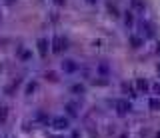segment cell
I'll list each match as a JSON object with an SVG mask.
<instances>
[{
	"label": "cell",
	"mask_w": 160,
	"mask_h": 138,
	"mask_svg": "<svg viewBox=\"0 0 160 138\" xmlns=\"http://www.w3.org/2000/svg\"><path fill=\"white\" fill-rule=\"evenodd\" d=\"M38 52H40V56H42V58H44L46 54H48V42H46L44 38H40V40H38Z\"/></svg>",
	"instance_id": "3"
},
{
	"label": "cell",
	"mask_w": 160,
	"mask_h": 138,
	"mask_svg": "<svg viewBox=\"0 0 160 138\" xmlns=\"http://www.w3.org/2000/svg\"><path fill=\"white\" fill-rule=\"evenodd\" d=\"M116 108H118L120 114H126L130 110V102L128 100H116Z\"/></svg>",
	"instance_id": "2"
},
{
	"label": "cell",
	"mask_w": 160,
	"mask_h": 138,
	"mask_svg": "<svg viewBox=\"0 0 160 138\" xmlns=\"http://www.w3.org/2000/svg\"><path fill=\"white\" fill-rule=\"evenodd\" d=\"M54 4H56V6H64L66 0H54Z\"/></svg>",
	"instance_id": "17"
},
{
	"label": "cell",
	"mask_w": 160,
	"mask_h": 138,
	"mask_svg": "<svg viewBox=\"0 0 160 138\" xmlns=\"http://www.w3.org/2000/svg\"><path fill=\"white\" fill-rule=\"evenodd\" d=\"M46 78H50L52 82H56V74H54V72H48V74H46Z\"/></svg>",
	"instance_id": "16"
},
{
	"label": "cell",
	"mask_w": 160,
	"mask_h": 138,
	"mask_svg": "<svg viewBox=\"0 0 160 138\" xmlns=\"http://www.w3.org/2000/svg\"><path fill=\"white\" fill-rule=\"evenodd\" d=\"M136 88H138V92H146V90H148V82H146L144 78H138V80H136Z\"/></svg>",
	"instance_id": "5"
},
{
	"label": "cell",
	"mask_w": 160,
	"mask_h": 138,
	"mask_svg": "<svg viewBox=\"0 0 160 138\" xmlns=\"http://www.w3.org/2000/svg\"><path fill=\"white\" fill-rule=\"evenodd\" d=\"M86 2H90V4H94V2H96V0H86Z\"/></svg>",
	"instance_id": "20"
},
{
	"label": "cell",
	"mask_w": 160,
	"mask_h": 138,
	"mask_svg": "<svg viewBox=\"0 0 160 138\" xmlns=\"http://www.w3.org/2000/svg\"><path fill=\"white\" fill-rule=\"evenodd\" d=\"M54 126H56L58 130H64V128H68V120L66 118H54Z\"/></svg>",
	"instance_id": "4"
},
{
	"label": "cell",
	"mask_w": 160,
	"mask_h": 138,
	"mask_svg": "<svg viewBox=\"0 0 160 138\" xmlns=\"http://www.w3.org/2000/svg\"><path fill=\"white\" fill-rule=\"evenodd\" d=\"M30 58V52H22V60H28Z\"/></svg>",
	"instance_id": "18"
},
{
	"label": "cell",
	"mask_w": 160,
	"mask_h": 138,
	"mask_svg": "<svg viewBox=\"0 0 160 138\" xmlns=\"http://www.w3.org/2000/svg\"><path fill=\"white\" fill-rule=\"evenodd\" d=\"M72 92H74V94H82V92H84V86H82V84H74V86H72Z\"/></svg>",
	"instance_id": "12"
},
{
	"label": "cell",
	"mask_w": 160,
	"mask_h": 138,
	"mask_svg": "<svg viewBox=\"0 0 160 138\" xmlns=\"http://www.w3.org/2000/svg\"><path fill=\"white\" fill-rule=\"evenodd\" d=\"M156 138H160V132H158V134H156Z\"/></svg>",
	"instance_id": "21"
},
{
	"label": "cell",
	"mask_w": 160,
	"mask_h": 138,
	"mask_svg": "<svg viewBox=\"0 0 160 138\" xmlns=\"http://www.w3.org/2000/svg\"><path fill=\"white\" fill-rule=\"evenodd\" d=\"M108 10H110V14H112V16H118V10H116V6L108 4Z\"/></svg>",
	"instance_id": "15"
},
{
	"label": "cell",
	"mask_w": 160,
	"mask_h": 138,
	"mask_svg": "<svg viewBox=\"0 0 160 138\" xmlns=\"http://www.w3.org/2000/svg\"><path fill=\"white\" fill-rule=\"evenodd\" d=\"M62 68L68 70V72H72V70H76V64H74V62H70V60H66L64 64H62Z\"/></svg>",
	"instance_id": "6"
},
{
	"label": "cell",
	"mask_w": 160,
	"mask_h": 138,
	"mask_svg": "<svg viewBox=\"0 0 160 138\" xmlns=\"http://www.w3.org/2000/svg\"><path fill=\"white\" fill-rule=\"evenodd\" d=\"M36 88H38V84L36 82H28V86H26V94H32Z\"/></svg>",
	"instance_id": "9"
},
{
	"label": "cell",
	"mask_w": 160,
	"mask_h": 138,
	"mask_svg": "<svg viewBox=\"0 0 160 138\" xmlns=\"http://www.w3.org/2000/svg\"><path fill=\"white\" fill-rule=\"evenodd\" d=\"M140 44H142V38H138V36H132V38H130V46H132V48H138Z\"/></svg>",
	"instance_id": "7"
},
{
	"label": "cell",
	"mask_w": 160,
	"mask_h": 138,
	"mask_svg": "<svg viewBox=\"0 0 160 138\" xmlns=\"http://www.w3.org/2000/svg\"><path fill=\"white\" fill-rule=\"evenodd\" d=\"M66 110H68L70 116H76V106H74V104H68V106H66Z\"/></svg>",
	"instance_id": "13"
},
{
	"label": "cell",
	"mask_w": 160,
	"mask_h": 138,
	"mask_svg": "<svg viewBox=\"0 0 160 138\" xmlns=\"http://www.w3.org/2000/svg\"><path fill=\"white\" fill-rule=\"evenodd\" d=\"M154 90H156V92H158V96H160V84H156V86H154Z\"/></svg>",
	"instance_id": "19"
},
{
	"label": "cell",
	"mask_w": 160,
	"mask_h": 138,
	"mask_svg": "<svg viewBox=\"0 0 160 138\" xmlns=\"http://www.w3.org/2000/svg\"><path fill=\"white\" fill-rule=\"evenodd\" d=\"M124 20H126V24H132L134 22V16L130 14V12H126V16H124Z\"/></svg>",
	"instance_id": "14"
},
{
	"label": "cell",
	"mask_w": 160,
	"mask_h": 138,
	"mask_svg": "<svg viewBox=\"0 0 160 138\" xmlns=\"http://www.w3.org/2000/svg\"><path fill=\"white\" fill-rule=\"evenodd\" d=\"M52 44H54V46H52V50H54V52H56V54H60L62 50L66 48V40L62 38V36H54Z\"/></svg>",
	"instance_id": "1"
},
{
	"label": "cell",
	"mask_w": 160,
	"mask_h": 138,
	"mask_svg": "<svg viewBox=\"0 0 160 138\" xmlns=\"http://www.w3.org/2000/svg\"><path fill=\"white\" fill-rule=\"evenodd\" d=\"M132 8H136V10H144V2H142V0H132Z\"/></svg>",
	"instance_id": "8"
},
{
	"label": "cell",
	"mask_w": 160,
	"mask_h": 138,
	"mask_svg": "<svg viewBox=\"0 0 160 138\" xmlns=\"http://www.w3.org/2000/svg\"><path fill=\"white\" fill-rule=\"evenodd\" d=\"M150 108H152V110H160V100L152 98V100H150Z\"/></svg>",
	"instance_id": "11"
},
{
	"label": "cell",
	"mask_w": 160,
	"mask_h": 138,
	"mask_svg": "<svg viewBox=\"0 0 160 138\" xmlns=\"http://www.w3.org/2000/svg\"><path fill=\"white\" fill-rule=\"evenodd\" d=\"M6 116H8V108L0 106V122H4V120H6Z\"/></svg>",
	"instance_id": "10"
}]
</instances>
